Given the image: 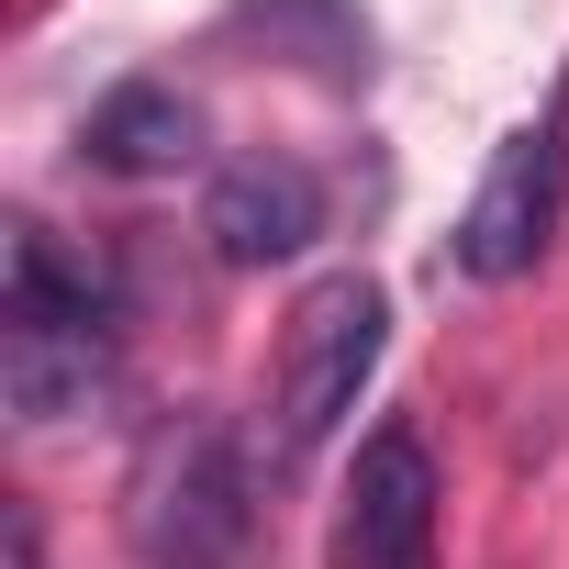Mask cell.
<instances>
[{"mask_svg":"<svg viewBox=\"0 0 569 569\" xmlns=\"http://www.w3.org/2000/svg\"><path fill=\"white\" fill-rule=\"evenodd\" d=\"M436 447L413 425H369L336 491V569H436Z\"/></svg>","mask_w":569,"mask_h":569,"instance_id":"4","label":"cell"},{"mask_svg":"<svg viewBox=\"0 0 569 569\" xmlns=\"http://www.w3.org/2000/svg\"><path fill=\"white\" fill-rule=\"evenodd\" d=\"M123 391V347L112 325L79 313H0V402L12 425H79Z\"/></svg>","mask_w":569,"mask_h":569,"instance_id":"5","label":"cell"},{"mask_svg":"<svg viewBox=\"0 0 569 569\" xmlns=\"http://www.w3.org/2000/svg\"><path fill=\"white\" fill-rule=\"evenodd\" d=\"M391 347V291L369 268H336L291 302V336H279V458H325L358 413V391L380 380Z\"/></svg>","mask_w":569,"mask_h":569,"instance_id":"2","label":"cell"},{"mask_svg":"<svg viewBox=\"0 0 569 569\" xmlns=\"http://www.w3.org/2000/svg\"><path fill=\"white\" fill-rule=\"evenodd\" d=\"M201 234L223 268H291L313 234H325V179L302 157H223L212 190H201Z\"/></svg>","mask_w":569,"mask_h":569,"instance_id":"6","label":"cell"},{"mask_svg":"<svg viewBox=\"0 0 569 569\" xmlns=\"http://www.w3.org/2000/svg\"><path fill=\"white\" fill-rule=\"evenodd\" d=\"M12 313H79V325H112V279L90 257H68L57 234H12Z\"/></svg>","mask_w":569,"mask_h":569,"instance_id":"9","label":"cell"},{"mask_svg":"<svg viewBox=\"0 0 569 569\" xmlns=\"http://www.w3.org/2000/svg\"><path fill=\"white\" fill-rule=\"evenodd\" d=\"M223 23H234L246 46H268L279 68H302L313 90H336V101H358V90L380 79V34H369L358 0H234Z\"/></svg>","mask_w":569,"mask_h":569,"instance_id":"7","label":"cell"},{"mask_svg":"<svg viewBox=\"0 0 569 569\" xmlns=\"http://www.w3.org/2000/svg\"><path fill=\"white\" fill-rule=\"evenodd\" d=\"M558 201H569V112H536V123H513V134L491 146V168H480V190H469L447 257L502 291V279H525V268L547 257Z\"/></svg>","mask_w":569,"mask_h":569,"instance_id":"3","label":"cell"},{"mask_svg":"<svg viewBox=\"0 0 569 569\" xmlns=\"http://www.w3.org/2000/svg\"><path fill=\"white\" fill-rule=\"evenodd\" d=\"M201 134L212 123H201V101L179 79H112L90 101V123H79V157L112 168V179H168V168L201 157Z\"/></svg>","mask_w":569,"mask_h":569,"instance_id":"8","label":"cell"},{"mask_svg":"<svg viewBox=\"0 0 569 569\" xmlns=\"http://www.w3.org/2000/svg\"><path fill=\"white\" fill-rule=\"evenodd\" d=\"M246 525H257V491H246L234 425L223 413L146 425V447L123 469V547L146 569H234L246 558Z\"/></svg>","mask_w":569,"mask_h":569,"instance_id":"1","label":"cell"}]
</instances>
